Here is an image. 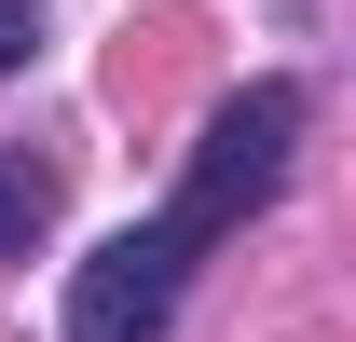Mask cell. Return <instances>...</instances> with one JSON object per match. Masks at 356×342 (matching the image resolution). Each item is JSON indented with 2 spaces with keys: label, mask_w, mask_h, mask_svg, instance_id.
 <instances>
[{
  "label": "cell",
  "mask_w": 356,
  "mask_h": 342,
  "mask_svg": "<svg viewBox=\"0 0 356 342\" xmlns=\"http://www.w3.org/2000/svg\"><path fill=\"white\" fill-rule=\"evenodd\" d=\"M28 55H42V0H0V83H14Z\"/></svg>",
  "instance_id": "3"
},
{
  "label": "cell",
  "mask_w": 356,
  "mask_h": 342,
  "mask_svg": "<svg viewBox=\"0 0 356 342\" xmlns=\"http://www.w3.org/2000/svg\"><path fill=\"white\" fill-rule=\"evenodd\" d=\"M302 124H315L302 83H247V96H220V110H206V137H192V165H178V192H165V219H124V233L69 274V342H165L178 301H192V274H206V247H220V233H247V219L288 192Z\"/></svg>",
  "instance_id": "1"
},
{
  "label": "cell",
  "mask_w": 356,
  "mask_h": 342,
  "mask_svg": "<svg viewBox=\"0 0 356 342\" xmlns=\"http://www.w3.org/2000/svg\"><path fill=\"white\" fill-rule=\"evenodd\" d=\"M55 233V165L42 151H14V137H0V260H28Z\"/></svg>",
  "instance_id": "2"
}]
</instances>
